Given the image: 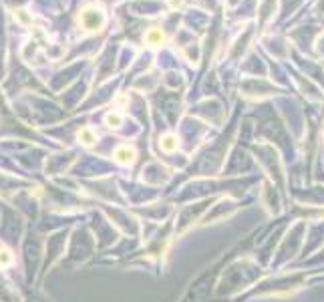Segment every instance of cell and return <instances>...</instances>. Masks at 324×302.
<instances>
[{
  "mask_svg": "<svg viewBox=\"0 0 324 302\" xmlns=\"http://www.w3.org/2000/svg\"><path fill=\"white\" fill-rule=\"evenodd\" d=\"M105 123H107V127L117 129V127H121V123H123V115L117 113V111H111V113L105 115Z\"/></svg>",
  "mask_w": 324,
  "mask_h": 302,
  "instance_id": "cell-6",
  "label": "cell"
},
{
  "mask_svg": "<svg viewBox=\"0 0 324 302\" xmlns=\"http://www.w3.org/2000/svg\"><path fill=\"white\" fill-rule=\"evenodd\" d=\"M77 139H79V143H83L85 147H91V145H95V141H97V133H95L91 127H83V129L77 133Z\"/></svg>",
  "mask_w": 324,
  "mask_h": 302,
  "instance_id": "cell-4",
  "label": "cell"
},
{
  "mask_svg": "<svg viewBox=\"0 0 324 302\" xmlns=\"http://www.w3.org/2000/svg\"><path fill=\"white\" fill-rule=\"evenodd\" d=\"M169 6L171 8H179V6H183V0H169Z\"/></svg>",
  "mask_w": 324,
  "mask_h": 302,
  "instance_id": "cell-10",
  "label": "cell"
},
{
  "mask_svg": "<svg viewBox=\"0 0 324 302\" xmlns=\"http://www.w3.org/2000/svg\"><path fill=\"white\" fill-rule=\"evenodd\" d=\"M105 20H107L105 10L101 6H97V4H91V6L83 8L81 14H79V24H81V28L85 32H99L105 26Z\"/></svg>",
  "mask_w": 324,
  "mask_h": 302,
  "instance_id": "cell-1",
  "label": "cell"
},
{
  "mask_svg": "<svg viewBox=\"0 0 324 302\" xmlns=\"http://www.w3.org/2000/svg\"><path fill=\"white\" fill-rule=\"evenodd\" d=\"M115 161L117 163H121V165H131V163H135V157H137V153H135V149L133 147H129V145H121V147H117L115 149Z\"/></svg>",
  "mask_w": 324,
  "mask_h": 302,
  "instance_id": "cell-2",
  "label": "cell"
},
{
  "mask_svg": "<svg viewBox=\"0 0 324 302\" xmlns=\"http://www.w3.org/2000/svg\"><path fill=\"white\" fill-rule=\"evenodd\" d=\"M125 101H127L125 95H119V97H117V103H125Z\"/></svg>",
  "mask_w": 324,
  "mask_h": 302,
  "instance_id": "cell-11",
  "label": "cell"
},
{
  "mask_svg": "<svg viewBox=\"0 0 324 302\" xmlns=\"http://www.w3.org/2000/svg\"><path fill=\"white\" fill-rule=\"evenodd\" d=\"M159 145H161V149H163L165 153H173V151H177V147H179V141H177L175 135L169 133V135H163V137H161Z\"/></svg>",
  "mask_w": 324,
  "mask_h": 302,
  "instance_id": "cell-5",
  "label": "cell"
},
{
  "mask_svg": "<svg viewBox=\"0 0 324 302\" xmlns=\"http://www.w3.org/2000/svg\"><path fill=\"white\" fill-rule=\"evenodd\" d=\"M316 50H318L320 55H324V34L316 38Z\"/></svg>",
  "mask_w": 324,
  "mask_h": 302,
  "instance_id": "cell-9",
  "label": "cell"
},
{
  "mask_svg": "<svg viewBox=\"0 0 324 302\" xmlns=\"http://www.w3.org/2000/svg\"><path fill=\"white\" fill-rule=\"evenodd\" d=\"M163 40H165V32L161 30V28H151V30L145 32V42L149 46H157V44H161Z\"/></svg>",
  "mask_w": 324,
  "mask_h": 302,
  "instance_id": "cell-3",
  "label": "cell"
},
{
  "mask_svg": "<svg viewBox=\"0 0 324 302\" xmlns=\"http://www.w3.org/2000/svg\"><path fill=\"white\" fill-rule=\"evenodd\" d=\"M14 16H16V18H18V22H22L24 26H30V24H32V16H30V14H28L24 8H18V10L14 12Z\"/></svg>",
  "mask_w": 324,
  "mask_h": 302,
  "instance_id": "cell-7",
  "label": "cell"
},
{
  "mask_svg": "<svg viewBox=\"0 0 324 302\" xmlns=\"http://www.w3.org/2000/svg\"><path fill=\"white\" fill-rule=\"evenodd\" d=\"M10 264H12V254H10V250L2 248V250H0V266L6 268V266H10Z\"/></svg>",
  "mask_w": 324,
  "mask_h": 302,
  "instance_id": "cell-8",
  "label": "cell"
}]
</instances>
